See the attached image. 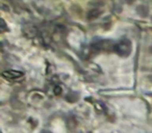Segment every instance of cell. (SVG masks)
Segmentation results:
<instances>
[{
    "mask_svg": "<svg viewBox=\"0 0 152 133\" xmlns=\"http://www.w3.org/2000/svg\"><path fill=\"white\" fill-rule=\"evenodd\" d=\"M114 49L117 51L118 54L122 55V56H127V55L130 54L132 47H131V43L129 42L128 40H123V41H121V42H119L118 44L115 46Z\"/></svg>",
    "mask_w": 152,
    "mask_h": 133,
    "instance_id": "cell-1",
    "label": "cell"
},
{
    "mask_svg": "<svg viewBox=\"0 0 152 133\" xmlns=\"http://www.w3.org/2000/svg\"><path fill=\"white\" fill-rule=\"evenodd\" d=\"M2 75L10 79H18V78H20V77L23 76V73L12 70V71H5V72L2 73Z\"/></svg>",
    "mask_w": 152,
    "mask_h": 133,
    "instance_id": "cell-2",
    "label": "cell"
}]
</instances>
